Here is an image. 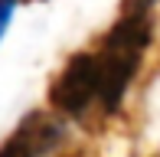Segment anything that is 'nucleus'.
<instances>
[{
  "label": "nucleus",
  "mask_w": 160,
  "mask_h": 157,
  "mask_svg": "<svg viewBox=\"0 0 160 157\" xmlns=\"http://www.w3.org/2000/svg\"><path fill=\"white\" fill-rule=\"evenodd\" d=\"M98 89H101L98 53H78L65 62V69L49 85V105L69 118H82L98 102Z\"/></svg>",
  "instance_id": "f257e3e1"
},
{
  "label": "nucleus",
  "mask_w": 160,
  "mask_h": 157,
  "mask_svg": "<svg viewBox=\"0 0 160 157\" xmlns=\"http://www.w3.org/2000/svg\"><path fill=\"white\" fill-rule=\"evenodd\" d=\"M0 157H36L33 141H30V134H26V128H23V124H20V131L13 134V138L7 141L3 147H0Z\"/></svg>",
  "instance_id": "f03ea898"
},
{
  "label": "nucleus",
  "mask_w": 160,
  "mask_h": 157,
  "mask_svg": "<svg viewBox=\"0 0 160 157\" xmlns=\"http://www.w3.org/2000/svg\"><path fill=\"white\" fill-rule=\"evenodd\" d=\"M17 7H20V0H0V39L10 30V20H13V13H17Z\"/></svg>",
  "instance_id": "7ed1b4c3"
},
{
  "label": "nucleus",
  "mask_w": 160,
  "mask_h": 157,
  "mask_svg": "<svg viewBox=\"0 0 160 157\" xmlns=\"http://www.w3.org/2000/svg\"><path fill=\"white\" fill-rule=\"evenodd\" d=\"M154 3H157V0H128L124 10H128V13H147Z\"/></svg>",
  "instance_id": "20e7f679"
}]
</instances>
